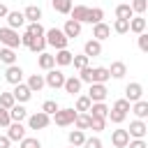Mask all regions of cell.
Instances as JSON below:
<instances>
[{
	"label": "cell",
	"mask_w": 148,
	"mask_h": 148,
	"mask_svg": "<svg viewBox=\"0 0 148 148\" xmlns=\"http://www.w3.org/2000/svg\"><path fill=\"white\" fill-rule=\"evenodd\" d=\"M146 18H143V14H134L132 18H130V32H134V35H139V32H146Z\"/></svg>",
	"instance_id": "d6986e66"
},
{
	"label": "cell",
	"mask_w": 148,
	"mask_h": 148,
	"mask_svg": "<svg viewBox=\"0 0 148 148\" xmlns=\"http://www.w3.org/2000/svg\"><path fill=\"white\" fill-rule=\"evenodd\" d=\"M44 39H46V46H53L56 51L58 49H67V44H69V39L65 37V32L60 28H49L44 32Z\"/></svg>",
	"instance_id": "6da1fadb"
},
{
	"label": "cell",
	"mask_w": 148,
	"mask_h": 148,
	"mask_svg": "<svg viewBox=\"0 0 148 148\" xmlns=\"http://www.w3.org/2000/svg\"><path fill=\"white\" fill-rule=\"evenodd\" d=\"M136 37H139V49L143 53H148V32H139Z\"/></svg>",
	"instance_id": "681fc988"
},
{
	"label": "cell",
	"mask_w": 148,
	"mask_h": 148,
	"mask_svg": "<svg viewBox=\"0 0 148 148\" xmlns=\"http://www.w3.org/2000/svg\"><path fill=\"white\" fill-rule=\"evenodd\" d=\"M81 86H83V83H81V79H79V76H65L62 88H65V92H67V95H72V97H74V95H79V92H81Z\"/></svg>",
	"instance_id": "5bb4252c"
},
{
	"label": "cell",
	"mask_w": 148,
	"mask_h": 148,
	"mask_svg": "<svg viewBox=\"0 0 148 148\" xmlns=\"http://www.w3.org/2000/svg\"><path fill=\"white\" fill-rule=\"evenodd\" d=\"M127 134H130V139H146V134H148V125H146V120H139V118L132 120Z\"/></svg>",
	"instance_id": "52a82bcc"
},
{
	"label": "cell",
	"mask_w": 148,
	"mask_h": 148,
	"mask_svg": "<svg viewBox=\"0 0 148 148\" xmlns=\"http://www.w3.org/2000/svg\"><path fill=\"white\" fill-rule=\"evenodd\" d=\"M60 30L65 32V37H67V39H74V37H79V35H81V23H79V21H74V18H67V21H65V25H62Z\"/></svg>",
	"instance_id": "4fadbf2b"
},
{
	"label": "cell",
	"mask_w": 148,
	"mask_h": 148,
	"mask_svg": "<svg viewBox=\"0 0 148 148\" xmlns=\"http://www.w3.org/2000/svg\"><path fill=\"white\" fill-rule=\"evenodd\" d=\"M143 97V86L139 83V81H132V83H127L125 86V99L132 104V102H136V99H141Z\"/></svg>",
	"instance_id": "ba28073f"
},
{
	"label": "cell",
	"mask_w": 148,
	"mask_h": 148,
	"mask_svg": "<svg viewBox=\"0 0 148 148\" xmlns=\"http://www.w3.org/2000/svg\"><path fill=\"white\" fill-rule=\"evenodd\" d=\"M102 18H104V9H102V7H88V14H86V23L95 25V23H99Z\"/></svg>",
	"instance_id": "d4e9b609"
},
{
	"label": "cell",
	"mask_w": 148,
	"mask_h": 148,
	"mask_svg": "<svg viewBox=\"0 0 148 148\" xmlns=\"http://www.w3.org/2000/svg\"><path fill=\"white\" fill-rule=\"evenodd\" d=\"M67 141H69V146L81 148V146H83V141H86V132H83V130H72V132L67 134Z\"/></svg>",
	"instance_id": "f1b7e54d"
},
{
	"label": "cell",
	"mask_w": 148,
	"mask_h": 148,
	"mask_svg": "<svg viewBox=\"0 0 148 148\" xmlns=\"http://www.w3.org/2000/svg\"><path fill=\"white\" fill-rule=\"evenodd\" d=\"M74 118H76V109H58L56 113H53V123L58 125V127H69L72 123H74Z\"/></svg>",
	"instance_id": "277c9868"
},
{
	"label": "cell",
	"mask_w": 148,
	"mask_h": 148,
	"mask_svg": "<svg viewBox=\"0 0 148 148\" xmlns=\"http://www.w3.org/2000/svg\"><path fill=\"white\" fill-rule=\"evenodd\" d=\"M109 74H111V79H123V76L127 74V65H125L123 60H116V62H111Z\"/></svg>",
	"instance_id": "484cf974"
},
{
	"label": "cell",
	"mask_w": 148,
	"mask_h": 148,
	"mask_svg": "<svg viewBox=\"0 0 148 148\" xmlns=\"http://www.w3.org/2000/svg\"><path fill=\"white\" fill-rule=\"evenodd\" d=\"M106 127V118H95V116H90V125H88V130H92V132H102Z\"/></svg>",
	"instance_id": "f35d334b"
},
{
	"label": "cell",
	"mask_w": 148,
	"mask_h": 148,
	"mask_svg": "<svg viewBox=\"0 0 148 148\" xmlns=\"http://www.w3.org/2000/svg\"><path fill=\"white\" fill-rule=\"evenodd\" d=\"M69 148H74V146H69Z\"/></svg>",
	"instance_id": "11a10c76"
},
{
	"label": "cell",
	"mask_w": 148,
	"mask_h": 148,
	"mask_svg": "<svg viewBox=\"0 0 148 148\" xmlns=\"http://www.w3.org/2000/svg\"><path fill=\"white\" fill-rule=\"evenodd\" d=\"M130 106H132V104H130V102H127V99L123 97V99H116L111 109H116V111H123V113H127V111H130Z\"/></svg>",
	"instance_id": "bcb514c9"
},
{
	"label": "cell",
	"mask_w": 148,
	"mask_h": 148,
	"mask_svg": "<svg viewBox=\"0 0 148 148\" xmlns=\"http://www.w3.org/2000/svg\"><path fill=\"white\" fill-rule=\"evenodd\" d=\"M23 16H25L28 23H35V21L42 18V7H39V5H28V7L23 9Z\"/></svg>",
	"instance_id": "603a6c76"
},
{
	"label": "cell",
	"mask_w": 148,
	"mask_h": 148,
	"mask_svg": "<svg viewBox=\"0 0 148 148\" xmlns=\"http://www.w3.org/2000/svg\"><path fill=\"white\" fill-rule=\"evenodd\" d=\"M0 44L2 46H9V49H18L21 46V35L18 30L9 28V25H2L0 28Z\"/></svg>",
	"instance_id": "7a4b0ae2"
},
{
	"label": "cell",
	"mask_w": 148,
	"mask_h": 148,
	"mask_svg": "<svg viewBox=\"0 0 148 148\" xmlns=\"http://www.w3.org/2000/svg\"><path fill=\"white\" fill-rule=\"evenodd\" d=\"M83 148H102V139L99 136H86V141H83Z\"/></svg>",
	"instance_id": "7dc6e473"
},
{
	"label": "cell",
	"mask_w": 148,
	"mask_h": 148,
	"mask_svg": "<svg viewBox=\"0 0 148 148\" xmlns=\"http://www.w3.org/2000/svg\"><path fill=\"white\" fill-rule=\"evenodd\" d=\"M25 30H28V32H32L35 37H42V35L46 32V28H44L39 21H35V23H28V28H25Z\"/></svg>",
	"instance_id": "b9f144b4"
},
{
	"label": "cell",
	"mask_w": 148,
	"mask_h": 148,
	"mask_svg": "<svg viewBox=\"0 0 148 148\" xmlns=\"http://www.w3.org/2000/svg\"><path fill=\"white\" fill-rule=\"evenodd\" d=\"M125 148H148V143H146V139H130Z\"/></svg>",
	"instance_id": "f907efd6"
},
{
	"label": "cell",
	"mask_w": 148,
	"mask_h": 148,
	"mask_svg": "<svg viewBox=\"0 0 148 148\" xmlns=\"http://www.w3.org/2000/svg\"><path fill=\"white\" fill-rule=\"evenodd\" d=\"M88 113H90V116H95V118H106L109 106H106L104 102H92V104H90V109H88Z\"/></svg>",
	"instance_id": "4dcf8cb0"
},
{
	"label": "cell",
	"mask_w": 148,
	"mask_h": 148,
	"mask_svg": "<svg viewBox=\"0 0 148 148\" xmlns=\"http://www.w3.org/2000/svg\"><path fill=\"white\" fill-rule=\"evenodd\" d=\"M7 25L9 28H14V30H18L21 25H25V16H23V12H7Z\"/></svg>",
	"instance_id": "ac0fdd59"
},
{
	"label": "cell",
	"mask_w": 148,
	"mask_h": 148,
	"mask_svg": "<svg viewBox=\"0 0 148 148\" xmlns=\"http://www.w3.org/2000/svg\"><path fill=\"white\" fill-rule=\"evenodd\" d=\"M37 65H39V69H51V67H56V60H53V53H46V51H42V53H37Z\"/></svg>",
	"instance_id": "cb8c5ba5"
},
{
	"label": "cell",
	"mask_w": 148,
	"mask_h": 148,
	"mask_svg": "<svg viewBox=\"0 0 148 148\" xmlns=\"http://www.w3.org/2000/svg\"><path fill=\"white\" fill-rule=\"evenodd\" d=\"M5 130H7V139H9V141H21V139L25 136V127H23V123H9Z\"/></svg>",
	"instance_id": "7c38bea8"
},
{
	"label": "cell",
	"mask_w": 148,
	"mask_h": 148,
	"mask_svg": "<svg viewBox=\"0 0 148 148\" xmlns=\"http://www.w3.org/2000/svg\"><path fill=\"white\" fill-rule=\"evenodd\" d=\"M72 51H67V49H58L56 51V56H53V60H56V65L58 67H67V65H72Z\"/></svg>",
	"instance_id": "44dd1931"
},
{
	"label": "cell",
	"mask_w": 148,
	"mask_h": 148,
	"mask_svg": "<svg viewBox=\"0 0 148 148\" xmlns=\"http://www.w3.org/2000/svg\"><path fill=\"white\" fill-rule=\"evenodd\" d=\"M51 7L58 12V14H69V9L74 7L72 0H51Z\"/></svg>",
	"instance_id": "d6a6232c"
},
{
	"label": "cell",
	"mask_w": 148,
	"mask_h": 148,
	"mask_svg": "<svg viewBox=\"0 0 148 148\" xmlns=\"http://www.w3.org/2000/svg\"><path fill=\"white\" fill-rule=\"evenodd\" d=\"M21 148H42V143L35 136H23L21 139Z\"/></svg>",
	"instance_id": "f6af8a7d"
},
{
	"label": "cell",
	"mask_w": 148,
	"mask_h": 148,
	"mask_svg": "<svg viewBox=\"0 0 148 148\" xmlns=\"http://www.w3.org/2000/svg\"><path fill=\"white\" fill-rule=\"evenodd\" d=\"M62 83H65V74H62V69H56V67L46 69V74H44V86L58 90V88H62Z\"/></svg>",
	"instance_id": "3957f363"
},
{
	"label": "cell",
	"mask_w": 148,
	"mask_h": 148,
	"mask_svg": "<svg viewBox=\"0 0 148 148\" xmlns=\"http://www.w3.org/2000/svg\"><path fill=\"white\" fill-rule=\"evenodd\" d=\"M9 118H12V123H23V120L28 118V111H25V106L16 102V104L9 109Z\"/></svg>",
	"instance_id": "7402d4cb"
},
{
	"label": "cell",
	"mask_w": 148,
	"mask_h": 148,
	"mask_svg": "<svg viewBox=\"0 0 148 148\" xmlns=\"http://www.w3.org/2000/svg\"><path fill=\"white\" fill-rule=\"evenodd\" d=\"M109 37H111V25H109V23L99 21V23H95V25H92V39L104 42V39H109Z\"/></svg>",
	"instance_id": "8fae6325"
},
{
	"label": "cell",
	"mask_w": 148,
	"mask_h": 148,
	"mask_svg": "<svg viewBox=\"0 0 148 148\" xmlns=\"http://www.w3.org/2000/svg\"><path fill=\"white\" fill-rule=\"evenodd\" d=\"M83 53H86L88 58H97V56H102V42H97V39H88V42L83 44Z\"/></svg>",
	"instance_id": "ffe728a7"
},
{
	"label": "cell",
	"mask_w": 148,
	"mask_h": 148,
	"mask_svg": "<svg viewBox=\"0 0 148 148\" xmlns=\"http://www.w3.org/2000/svg\"><path fill=\"white\" fill-rule=\"evenodd\" d=\"M25 86H28L32 92H39V90L44 88V74H30L28 81H25Z\"/></svg>",
	"instance_id": "4316f807"
},
{
	"label": "cell",
	"mask_w": 148,
	"mask_h": 148,
	"mask_svg": "<svg viewBox=\"0 0 148 148\" xmlns=\"http://www.w3.org/2000/svg\"><path fill=\"white\" fill-rule=\"evenodd\" d=\"M5 81L12 83V86L21 83V81H23V69H21L16 62H14V65H7V69H5Z\"/></svg>",
	"instance_id": "9c48e42d"
},
{
	"label": "cell",
	"mask_w": 148,
	"mask_h": 148,
	"mask_svg": "<svg viewBox=\"0 0 148 148\" xmlns=\"http://www.w3.org/2000/svg\"><path fill=\"white\" fill-rule=\"evenodd\" d=\"M12 95H14V99H16L18 104H25V102H28V99L32 97V90H30V88H28V86H25V83L21 81V83H16V86H14Z\"/></svg>",
	"instance_id": "30bf717a"
},
{
	"label": "cell",
	"mask_w": 148,
	"mask_h": 148,
	"mask_svg": "<svg viewBox=\"0 0 148 148\" xmlns=\"http://www.w3.org/2000/svg\"><path fill=\"white\" fill-rule=\"evenodd\" d=\"M14 104H16V99H14L12 92H0V106L2 109H12Z\"/></svg>",
	"instance_id": "60d3db41"
},
{
	"label": "cell",
	"mask_w": 148,
	"mask_h": 148,
	"mask_svg": "<svg viewBox=\"0 0 148 148\" xmlns=\"http://www.w3.org/2000/svg\"><path fill=\"white\" fill-rule=\"evenodd\" d=\"M32 39H35V35L25 30V32L21 35V46H30V44H32Z\"/></svg>",
	"instance_id": "816d5d0a"
},
{
	"label": "cell",
	"mask_w": 148,
	"mask_h": 148,
	"mask_svg": "<svg viewBox=\"0 0 148 148\" xmlns=\"http://www.w3.org/2000/svg\"><path fill=\"white\" fill-rule=\"evenodd\" d=\"M130 111L139 118V120H146L148 118V102L141 97V99H136V102H132V106H130Z\"/></svg>",
	"instance_id": "9a60e30c"
},
{
	"label": "cell",
	"mask_w": 148,
	"mask_h": 148,
	"mask_svg": "<svg viewBox=\"0 0 148 148\" xmlns=\"http://www.w3.org/2000/svg\"><path fill=\"white\" fill-rule=\"evenodd\" d=\"M109 79H111L109 67H92V72H90V83H106Z\"/></svg>",
	"instance_id": "2e32d148"
},
{
	"label": "cell",
	"mask_w": 148,
	"mask_h": 148,
	"mask_svg": "<svg viewBox=\"0 0 148 148\" xmlns=\"http://www.w3.org/2000/svg\"><path fill=\"white\" fill-rule=\"evenodd\" d=\"M0 62H5V65H14V62H16V51L9 49V46H0Z\"/></svg>",
	"instance_id": "1f68e13d"
},
{
	"label": "cell",
	"mask_w": 148,
	"mask_h": 148,
	"mask_svg": "<svg viewBox=\"0 0 148 148\" xmlns=\"http://www.w3.org/2000/svg\"><path fill=\"white\" fill-rule=\"evenodd\" d=\"M127 141H130L127 130H113V132H111V143H113V148H125Z\"/></svg>",
	"instance_id": "e0dca14e"
},
{
	"label": "cell",
	"mask_w": 148,
	"mask_h": 148,
	"mask_svg": "<svg viewBox=\"0 0 148 148\" xmlns=\"http://www.w3.org/2000/svg\"><path fill=\"white\" fill-rule=\"evenodd\" d=\"M58 109H60V106H58V102H56V99H46V102L42 104V111H44V113H49V116H53Z\"/></svg>",
	"instance_id": "ee69618b"
},
{
	"label": "cell",
	"mask_w": 148,
	"mask_h": 148,
	"mask_svg": "<svg viewBox=\"0 0 148 148\" xmlns=\"http://www.w3.org/2000/svg\"><path fill=\"white\" fill-rule=\"evenodd\" d=\"M28 49H30L32 53H42V51L46 49V39H44V35H42V37H35V39H32V44H30Z\"/></svg>",
	"instance_id": "8d00e7d4"
},
{
	"label": "cell",
	"mask_w": 148,
	"mask_h": 148,
	"mask_svg": "<svg viewBox=\"0 0 148 148\" xmlns=\"http://www.w3.org/2000/svg\"><path fill=\"white\" fill-rule=\"evenodd\" d=\"M106 95H109L106 83H90V88H88V99L90 102H104Z\"/></svg>",
	"instance_id": "8992f818"
},
{
	"label": "cell",
	"mask_w": 148,
	"mask_h": 148,
	"mask_svg": "<svg viewBox=\"0 0 148 148\" xmlns=\"http://www.w3.org/2000/svg\"><path fill=\"white\" fill-rule=\"evenodd\" d=\"M86 14H88V7L86 5H74L69 9V18H74L79 23H86Z\"/></svg>",
	"instance_id": "f546056e"
},
{
	"label": "cell",
	"mask_w": 148,
	"mask_h": 148,
	"mask_svg": "<svg viewBox=\"0 0 148 148\" xmlns=\"http://www.w3.org/2000/svg\"><path fill=\"white\" fill-rule=\"evenodd\" d=\"M7 12H9V9H7V5H2V2H0V18H5V16H7Z\"/></svg>",
	"instance_id": "db71d44e"
},
{
	"label": "cell",
	"mask_w": 148,
	"mask_h": 148,
	"mask_svg": "<svg viewBox=\"0 0 148 148\" xmlns=\"http://www.w3.org/2000/svg\"><path fill=\"white\" fill-rule=\"evenodd\" d=\"M130 7H132V12H134V14H143V12L148 9V0H132V2H130Z\"/></svg>",
	"instance_id": "7bdbcfd3"
},
{
	"label": "cell",
	"mask_w": 148,
	"mask_h": 148,
	"mask_svg": "<svg viewBox=\"0 0 148 148\" xmlns=\"http://www.w3.org/2000/svg\"><path fill=\"white\" fill-rule=\"evenodd\" d=\"M90 99H88V95H76V104H74V109L76 111H88L90 109Z\"/></svg>",
	"instance_id": "74e56055"
},
{
	"label": "cell",
	"mask_w": 148,
	"mask_h": 148,
	"mask_svg": "<svg viewBox=\"0 0 148 148\" xmlns=\"http://www.w3.org/2000/svg\"><path fill=\"white\" fill-rule=\"evenodd\" d=\"M12 146V141L7 139V134H0V148H9Z\"/></svg>",
	"instance_id": "f5cc1de1"
},
{
	"label": "cell",
	"mask_w": 148,
	"mask_h": 148,
	"mask_svg": "<svg viewBox=\"0 0 148 148\" xmlns=\"http://www.w3.org/2000/svg\"><path fill=\"white\" fill-rule=\"evenodd\" d=\"M113 32H118V35L130 32V21H127V18H116V21H113Z\"/></svg>",
	"instance_id": "e575fe53"
},
{
	"label": "cell",
	"mask_w": 148,
	"mask_h": 148,
	"mask_svg": "<svg viewBox=\"0 0 148 148\" xmlns=\"http://www.w3.org/2000/svg\"><path fill=\"white\" fill-rule=\"evenodd\" d=\"M134 16V12H132V7H130V2H123V5H118L116 7V18H132Z\"/></svg>",
	"instance_id": "836d02e7"
},
{
	"label": "cell",
	"mask_w": 148,
	"mask_h": 148,
	"mask_svg": "<svg viewBox=\"0 0 148 148\" xmlns=\"http://www.w3.org/2000/svg\"><path fill=\"white\" fill-rule=\"evenodd\" d=\"M88 56L86 53H81V56H72V65H74V69H83V67H88Z\"/></svg>",
	"instance_id": "ab89813d"
},
{
	"label": "cell",
	"mask_w": 148,
	"mask_h": 148,
	"mask_svg": "<svg viewBox=\"0 0 148 148\" xmlns=\"http://www.w3.org/2000/svg\"><path fill=\"white\" fill-rule=\"evenodd\" d=\"M25 120H28V127H30V130H44V127H49V125H51V116H49V113H44V111L30 113Z\"/></svg>",
	"instance_id": "5b68a950"
},
{
	"label": "cell",
	"mask_w": 148,
	"mask_h": 148,
	"mask_svg": "<svg viewBox=\"0 0 148 148\" xmlns=\"http://www.w3.org/2000/svg\"><path fill=\"white\" fill-rule=\"evenodd\" d=\"M9 123H12V118H9V109H2V106H0V127L5 130Z\"/></svg>",
	"instance_id": "c3c4849f"
},
{
	"label": "cell",
	"mask_w": 148,
	"mask_h": 148,
	"mask_svg": "<svg viewBox=\"0 0 148 148\" xmlns=\"http://www.w3.org/2000/svg\"><path fill=\"white\" fill-rule=\"evenodd\" d=\"M76 130H88V125H90V113L88 111H76V118H74V123H72Z\"/></svg>",
	"instance_id": "83f0119b"
},
{
	"label": "cell",
	"mask_w": 148,
	"mask_h": 148,
	"mask_svg": "<svg viewBox=\"0 0 148 148\" xmlns=\"http://www.w3.org/2000/svg\"><path fill=\"white\" fill-rule=\"evenodd\" d=\"M125 118H127V113H123V111H116V109H109V113H106V120H111L113 125H120Z\"/></svg>",
	"instance_id": "d590c367"
}]
</instances>
